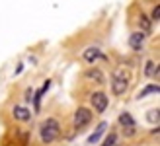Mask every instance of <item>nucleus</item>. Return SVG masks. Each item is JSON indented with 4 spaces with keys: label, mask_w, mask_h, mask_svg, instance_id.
Returning a JSON list of instances; mask_svg holds the SVG:
<instances>
[{
    "label": "nucleus",
    "mask_w": 160,
    "mask_h": 146,
    "mask_svg": "<svg viewBox=\"0 0 160 146\" xmlns=\"http://www.w3.org/2000/svg\"><path fill=\"white\" fill-rule=\"evenodd\" d=\"M147 117H148L150 123H158V109H150V111L147 113Z\"/></svg>",
    "instance_id": "17"
},
{
    "label": "nucleus",
    "mask_w": 160,
    "mask_h": 146,
    "mask_svg": "<svg viewBox=\"0 0 160 146\" xmlns=\"http://www.w3.org/2000/svg\"><path fill=\"white\" fill-rule=\"evenodd\" d=\"M158 72H160V66L158 64H154V61H147V66H145V76H158Z\"/></svg>",
    "instance_id": "10"
},
{
    "label": "nucleus",
    "mask_w": 160,
    "mask_h": 146,
    "mask_svg": "<svg viewBox=\"0 0 160 146\" xmlns=\"http://www.w3.org/2000/svg\"><path fill=\"white\" fill-rule=\"evenodd\" d=\"M92 119H94V113L92 109H88V107H78L74 111V117H72V123H74V129H84L92 123Z\"/></svg>",
    "instance_id": "3"
},
{
    "label": "nucleus",
    "mask_w": 160,
    "mask_h": 146,
    "mask_svg": "<svg viewBox=\"0 0 160 146\" xmlns=\"http://www.w3.org/2000/svg\"><path fill=\"white\" fill-rule=\"evenodd\" d=\"M102 56H103V55H102V51H100L98 47H88L86 51L82 53V59H84L88 64H94L96 61H100Z\"/></svg>",
    "instance_id": "7"
},
{
    "label": "nucleus",
    "mask_w": 160,
    "mask_h": 146,
    "mask_svg": "<svg viewBox=\"0 0 160 146\" xmlns=\"http://www.w3.org/2000/svg\"><path fill=\"white\" fill-rule=\"evenodd\" d=\"M90 103H92V107H94L96 113H103L108 109V105H109V100H108V95L103 92H94L90 95Z\"/></svg>",
    "instance_id": "4"
},
{
    "label": "nucleus",
    "mask_w": 160,
    "mask_h": 146,
    "mask_svg": "<svg viewBox=\"0 0 160 146\" xmlns=\"http://www.w3.org/2000/svg\"><path fill=\"white\" fill-rule=\"evenodd\" d=\"M115 142H117V134H115V133H109V134H108V139L103 140L102 146H115Z\"/></svg>",
    "instance_id": "15"
},
{
    "label": "nucleus",
    "mask_w": 160,
    "mask_h": 146,
    "mask_svg": "<svg viewBox=\"0 0 160 146\" xmlns=\"http://www.w3.org/2000/svg\"><path fill=\"white\" fill-rule=\"evenodd\" d=\"M119 123H121L123 127H127V129H131L135 125V121H133V117L129 115V113H121V115H119Z\"/></svg>",
    "instance_id": "12"
},
{
    "label": "nucleus",
    "mask_w": 160,
    "mask_h": 146,
    "mask_svg": "<svg viewBox=\"0 0 160 146\" xmlns=\"http://www.w3.org/2000/svg\"><path fill=\"white\" fill-rule=\"evenodd\" d=\"M129 90V72L123 68H117L113 74H111V92L113 95H125Z\"/></svg>",
    "instance_id": "2"
},
{
    "label": "nucleus",
    "mask_w": 160,
    "mask_h": 146,
    "mask_svg": "<svg viewBox=\"0 0 160 146\" xmlns=\"http://www.w3.org/2000/svg\"><path fill=\"white\" fill-rule=\"evenodd\" d=\"M39 136H41V142L43 144H53L55 140H59V136H61V125H59V121L55 119V117H49V119H45L41 127H39Z\"/></svg>",
    "instance_id": "1"
},
{
    "label": "nucleus",
    "mask_w": 160,
    "mask_h": 146,
    "mask_svg": "<svg viewBox=\"0 0 160 146\" xmlns=\"http://www.w3.org/2000/svg\"><path fill=\"white\" fill-rule=\"evenodd\" d=\"M12 115H14L16 121H20V123H28V121H31V111L26 107V105H14Z\"/></svg>",
    "instance_id": "6"
},
{
    "label": "nucleus",
    "mask_w": 160,
    "mask_h": 146,
    "mask_svg": "<svg viewBox=\"0 0 160 146\" xmlns=\"http://www.w3.org/2000/svg\"><path fill=\"white\" fill-rule=\"evenodd\" d=\"M150 20L158 23V20H160V4H156V6L152 8V14H150Z\"/></svg>",
    "instance_id": "16"
},
{
    "label": "nucleus",
    "mask_w": 160,
    "mask_h": 146,
    "mask_svg": "<svg viewBox=\"0 0 160 146\" xmlns=\"http://www.w3.org/2000/svg\"><path fill=\"white\" fill-rule=\"evenodd\" d=\"M84 80H86V82H90V84L100 86V84L106 82V76H103V72L100 68H90V70L84 72Z\"/></svg>",
    "instance_id": "5"
},
{
    "label": "nucleus",
    "mask_w": 160,
    "mask_h": 146,
    "mask_svg": "<svg viewBox=\"0 0 160 146\" xmlns=\"http://www.w3.org/2000/svg\"><path fill=\"white\" fill-rule=\"evenodd\" d=\"M154 92L158 94V84H150V86H147V88H145V92H141L137 97H139V100H142L145 95H148V94H154Z\"/></svg>",
    "instance_id": "13"
},
{
    "label": "nucleus",
    "mask_w": 160,
    "mask_h": 146,
    "mask_svg": "<svg viewBox=\"0 0 160 146\" xmlns=\"http://www.w3.org/2000/svg\"><path fill=\"white\" fill-rule=\"evenodd\" d=\"M47 88H49V82H45V84L41 86V90H39V92H37V95H35V107H37V109H39V101H41V95L47 92Z\"/></svg>",
    "instance_id": "14"
},
{
    "label": "nucleus",
    "mask_w": 160,
    "mask_h": 146,
    "mask_svg": "<svg viewBox=\"0 0 160 146\" xmlns=\"http://www.w3.org/2000/svg\"><path fill=\"white\" fill-rule=\"evenodd\" d=\"M106 129H108V125H106V123H100L98 127H96V131L92 133V136L88 139V142H90V144H96V142L102 139V134L106 133Z\"/></svg>",
    "instance_id": "9"
},
{
    "label": "nucleus",
    "mask_w": 160,
    "mask_h": 146,
    "mask_svg": "<svg viewBox=\"0 0 160 146\" xmlns=\"http://www.w3.org/2000/svg\"><path fill=\"white\" fill-rule=\"evenodd\" d=\"M142 45H145V33H142V31H135V33H131V37H129V47L135 49V51H141Z\"/></svg>",
    "instance_id": "8"
},
{
    "label": "nucleus",
    "mask_w": 160,
    "mask_h": 146,
    "mask_svg": "<svg viewBox=\"0 0 160 146\" xmlns=\"http://www.w3.org/2000/svg\"><path fill=\"white\" fill-rule=\"evenodd\" d=\"M139 26L142 27V33H148V31L152 29V26H150V20L147 18L145 14H139Z\"/></svg>",
    "instance_id": "11"
}]
</instances>
